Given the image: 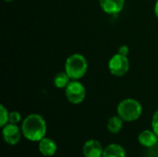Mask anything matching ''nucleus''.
<instances>
[{
    "label": "nucleus",
    "mask_w": 158,
    "mask_h": 157,
    "mask_svg": "<svg viewBox=\"0 0 158 157\" xmlns=\"http://www.w3.org/2000/svg\"><path fill=\"white\" fill-rule=\"evenodd\" d=\"M6 2H8V3H10V2H14L15 0H5Z\"/></svg>",
    "instance_id": "6ab92c4d"
},
{
    "label": "nucleus",
    "mask_w": 158,
    "mask_h": 157,
    "mask_svg": "<svg viewBox=\"0 0 158 157\" xmlns=\"http://www.w3.org/2000/svg\"><path fill=\"white\" fill-rule=\"evenodd\" d=\"M65 94L69 103L79 105L84 101L86 90L84 85L79 81H71L65 89Z\"/></svg>",
    "instance_id": "20e7f679"
},
{
    "label": "nucleus",
    "mask_w": 158,
    "mask_h": 157,
    "mask_svg": "<svg viewBox=\"0 0 158 157\" xmlns=\"http://www.w3.org/2000/svg\"><path fill=\"white\" fill-rule=\"evenodd\" d=\"M138 141L141 145L147 148H152L157 143L158 136L154 130H145L139 134Z\"/></svg>",
    "instance_id": "1a4fd4ad"
},
{
    "label": "nucleus",
    "mask_w": 158,
    "mask_h": 157,
    "mask_svg": "<svg viewBox=\"0 0 158 157\" xmlns=\"http://www.w3.org/2000/svg\"><path fill=\"white\" fill-rule=\"evenodd\" d=\"M118 115L127 122L137 120L143 114V106L139 101L133 98L122 100L117 108Z\"/></svg>",
    "instance_id": "7ed1b4c3"
},
{
    "label": "nucleus",
    "mask_w": 158,
    "mask_h": 157,
    "mask_svg": "<svg viewBox=\"0 0 158 157\" xmlns=\"http://www.w3.org/2000/svg\"><path fill=\"white\" fill-rule=\"evenodd\" d=\"M152 129L158 136V110L154 114L152 118Z\"/></svg>",
    "instance_id": "dca6fc26"
},
{
    "label": "nucleus",
    "mask_w": 158,
    "mask_h": 157,
    "mask_svg": "<svg viewBox=\"0 0 158 157\" xmlns=\"http://www.w3.org/2000/svg\"><path fill=\"white\" fill-rule=\"evenodd\" d=\"M82 152L85 157H102L104 149L102 144L98 141L89 140L84 143Z\"/></svg>",
    "instance_id": "6e6552de"
},
{
    "label": "nucleus",
    "mask_w": 158,
    "mask_h": 157,
    "mask_svg": "<svg viewBox=\"0 0 158 157\" xmlns=\"http://www.w3.org/2000/svg\"><path fill=\"white\" fill-rule=\"evenodd\" d=\"M72 80L67 74L66 71L57 73L54 78V84L58 89H66V87L69 84Z\"/></svg>",
    "instance_id": "ddd939ff"
},
{
    "label": "nucleus",
    "mask_w": 158,
    "mask_h": 157,
    "mask_svg": "<svg viewBox=\"0 0 158 157\" xmlns=\"http://www.w3.org/2000/svg\"><path fill=\"white\" fill-rule=\"evenodd\" d=\"M57 150L56 143L50 138H43L39 142V151L44 156H53Z\"/></svg>",
    "instance_id": "9d476101"
},
{
    "label": "nucleus",
    "mask_w": 158,
    "mask_h": 157,
    "mask_svg": "<svg viewBox=\"0 0 158 157\" xmlns=\"http://www.w3.org/2000/svg\"><path fill=\"white\" fill-rule=\"evenodd\" d=\"M46 122L44 118L38 114L27 116L21 124L22 135L31 142H40L46 133Z\"/></svg>",
    "instance_id": "f257e3e1"
},
{
    "label": "nucleus",
    "mask_w": 158,
    "mask_h": 157,
    "mask_svg": "<svg viewBox=\"0 0 158 157\" xmlns=\"http://www.w3.org/2000/svg\"><path fill=\"white\" fill-rule=\"evenodd\" d=\"M9 119V113L7 111V109L1 105H0V127H4L7 124Z\"/></svg>",
    "instance_id": "4468645a"
},
{
    "label": "nucleus",
    "mask_w": 158,
    "mask_h": 157,
    "mask_svg": "<svg viewBox=\"0 0 158 157\" xmlns=\"http://www.w3.org/2000/svg\"><path fill=\"white\" fill-rule=\"evenodd\" d=\"M130 53V48L127 46V45H121L119 48H118V54L122 55V56H128Z\"/></svg>",
    "instance_id": "f3484780"
},
{
    "label": "nucleus",
    "mask_w": 158,
    "mask_h": 157,
    "mask_svg": "<svg viewBox=\"0 0 158 157\" xmlns=\"http://www.w3.org/2000/svg\"><path fill=\"white\" fill-rule=\"evenodd\" d=\"M123 119L119 116H114L109 118L107 122V129L111 133H118L123 127Z\"/></svg>",
    "instance_id": "f8f14e48"
},
{
    "label": "nucleus",
    "mask_w": 158,
    "mask_h": 157,
    "mask_svg": "<svg viewBox=\"0 0 158 157\" xmlns=\"http://www.w3.org/2000/svg\"><path fill=\"white\" fill-rule=\"evenodd\" d=\"M21 120V115L19 112L18 111H12L9 113V119L8 122L12 123V124H17L19 122H20Z\"/></svg>",
    "instance_id": "2eb2a0df"
},
{
    "label": "nucleus",
    "mask_w": 158,
    "mask_h": 157,
    "mask_svg": "<svg viewBox=\"0 0 158 157\" xmlns=\"http://www.w3.org/2000/svg\"><path fill=\"white\" fill-rule=\"evenodd\" d=\"M99 3L102 10L109 15L120 13L125 6V0H99Z\"/></svg>",
    "instance_id": "0eeeda50"
},
{
    "label": "nucleus",
    "mask_w": 158,
    "mask_h": 157,
    "mask_svg": "<svg viewBox=\"0 0 158 157\" xmlns=\"http://www.w3.org/2000/svg\"><path fill=\"white\" fill-rule=\"evenodd\" d=\"M102 157H126V151L121 145L112 143L104 149Z\"/></svg>",
    "instance_id": "9b49d317"
},
{
    "label": "nucleus",
    "mask_w": 158,
    "mask_h": 157,
    "mask_svg": "<svg viewBox=\"0 0 158 157\" xmlns=\"http://www.w3.org/2000/svg\"><path fill=\"white\" fill-rule=\"evenodd\" d=\"M3 138L4 141L9 145H16L19 143L21 138V130L19 129L17 124L7 123L3 127Z\"/></svg>",
    "instance_id": "423d86ee"
},
{
    "label": "nucleus",
    "mask_w": 158,
    "mask_h": 157,
    "mask_svg": "<svg viewBox=\"0 0 158 157\" xmlns=\"http://www.w3.org/2000/svg\"><path fill=\"white\" fill-rule=\"evenodd\" d=\"M88 70V62L81 54L69 56L65 63V71L72 81H79L83 78Z\"/></svg>",
    "instance_id": "f03ea898"
},
{
    "label": "nucleus",
    "mask_w": 158,
    "mask_h": 157,
    "mask_svg": "<svg viewBox=\"0 0 158 157\" xmlns=\"http://www.w3.org/2000/svg\"><path fill=\"white\" fill-rule=\"evenodd\" d=\"M155 14H156V18L158 19V0L156 1V5H155Z\"/></svg>",
    "instance_id": "a211bd4d"
},
{
    "label": "nucleus",
    "mask_w": 158,
    "mask_h": 157,
    "mask_svg": "<svg viewBox=\"0 0 158 157\" xmlns=\"http://www.w3.org/2000/svg\"><path fill=\"white\" fill-rule=\"evenodd\" d=\"M108 69L115 77H122L127 74L130 69V62L126 56L120 54L114 55L108 62Z\"/></svg>",
    "instance_id": "39448f33"
}]
</instances>
